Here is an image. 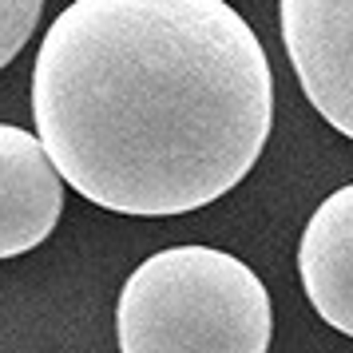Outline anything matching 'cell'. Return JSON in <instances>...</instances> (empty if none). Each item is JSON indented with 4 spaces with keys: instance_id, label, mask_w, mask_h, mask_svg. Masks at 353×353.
<instances>
[{
    "instance_id": "obj_1",
    "label": "cell",
    "mask_w": 353,
    "mask_h": 353,
    "mask_svg": "<svg viewBox=\"0 0 353 353\" xmlns=\"http://www.w3.org/2000/svg\"><path fill=\"white\" fill-rule=\"evenodd\" d=\"M32 119L88 203L171 219L250 175L274 128V76L226 0H72L36 52Z\"/></svg>"
},
{
    "instance_id": "obj_2",
    "label": "cell",
    "mask_w": 353,
    "mask_h": 353,
    "mask_svg": "<svg viewBox=\"0 0 353 353\" xmlns=\"http://www.w3.org/2000/svg\"><path fill=\"white\" fill-rule=\"evenodd\" d=\"M270 294L219 246H171L143 258L119 290V353H266Z\"/></svg>"
},
{
    "instance_id": "obj_3",
    "label": "cell",
    "mask_w": 353,
    "mask_h": 353,
    "mask_svg": "<svg viewBox=\"0 0 353 353\" xmlns=\"http://www.w3.org/2000/svg\"><path fill=\"white\" fill-rule=\"evenodd\" d=\"M278 17L305 99L353 139V0H278Z\"/></svg>"
},
{
    "instance_id": "obj_4",
    "label": "cell",
    "mask_w": 353,
    "mask_h": 353,
    "mask_svg": "<svg viewBox=\"0 0 353 353\" xmlns=\"http://www.w3.org/2000/svg\"><path fill=\"white\" fill-rule=\"evenodd\" d=\"M64 214V175L40 135L0 123V258L36 250Z\"/></svg>"
},
{
    "instance_id": "obj_5",
    "label": "cell",
    "mask_w": 353,
    "mask_h": 353,
    "mask_svg": "<svg viewBox=\"0 0 353 353\" xmlns=\"http://www.w3.org/2000/svg\"><path fill=\"white\" fill-rule=\"evenodd\" d=\"M298 278L314 314L353 337V183L321 199L298 242Z\"/></svg>"
},
{
    "instance_id": "obj_6",
    "label": "cell",
    "mask_w": 353,
    "mask_h": 353,
    "mask_svg": "<svg viewBox=\"0 0 353 353\" xmlns=\"http://www.w3.org/2000/svg\"><path fill=\"white\" fill-rule=\"evenodd\" d=\"M44 12V0H0V68L12 64Z\"/></svg>"
}]
</instances>
